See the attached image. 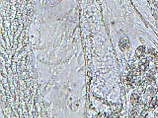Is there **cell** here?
I'll use <instances>...</instances> for the list:
<instances>
[{
  "instance_id": "1",
  "label": "cell",
  "mask_w": 158,
  "mask_h": 118,
  "mask_svg": "<svg viewBox=\"0 0 158 118\" xmlns=\"http://www.w3.org/2000/svg\"><path fill=\"white\" fill-rule=\"evenodd\" d=\"M119 47L120 50L123 53L128 51L130 47L129 39L126 36H123L121 37L119 42Z\"/></svg>"
},
{
  "instance_id": "2",
  "label": "cell",
  "mask_w": 158,
  "mask_h": 118,
  "mask_svg": "<svg viewBox=\"0 0 158 118\" xmlns=\"http://www.w3.org/2000/svg\"><path fill=\"white\" fill-rule=\"evenodd\" d=\"M145 50H146V47L144 45H141L139 46L136 49L135 52V55L136 58L138 59H140L142 58L144 55Z\"/></svg>"
},
{
  "instance_id": "3",
  "label": "cell",
  "mask_w": 158,
  "mask_h": 118,
  "mask_svg": "<svg viewBox=\"0 0 158 118\" xmlns=\"http://www.w3.org/2000/svg\"><path fill=\"white\" fill-rule=\"evenodd\" d=\"M149 65V61L146 58L142 59L139 62V66L141 70L144 71Z\"/></svg>"
}]
</instances>
